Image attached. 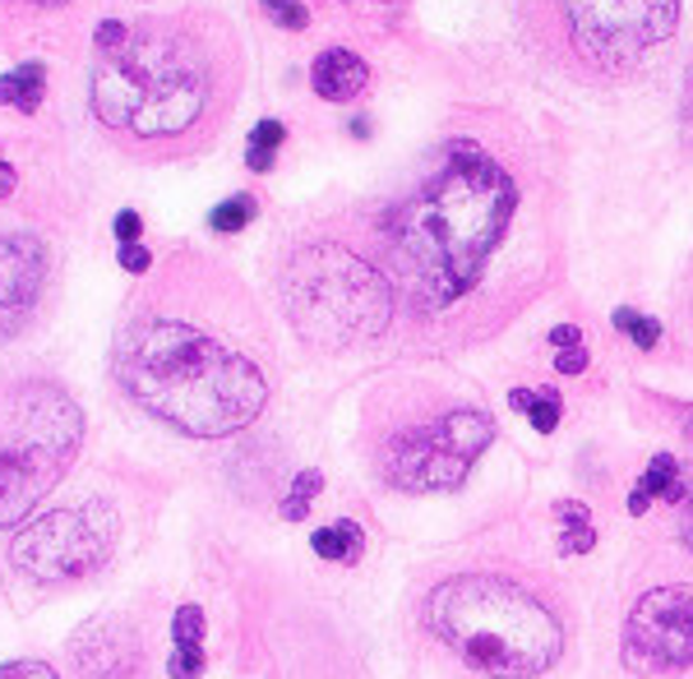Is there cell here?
<instances>
[{
	"label": "cell",
	"instance_id": "obj_14",
	"mask_svg": "<svg viewBox=\"0 0 693 679\" xmlns=\"http://www.w3.org/2000/svg\"><path fill=\"white\" fill-rule=\"evenodd\" d=\"M42 88H47V70L37 60L19 65L14 75L0 79V107H19V111H37L42 107Z\"/></svg>",
	"mask_w": 693,
	"mask_h": 679
},
{
	"label": "cell",
	"instance_id": "obj_9",
	"mask_svg": "<svg viewBox=\"0 0 693 679\" xmlns=\"http://www.w3.org/2000/svg\"><path fill=\"white\" fill-rule=\"evenodd\" d=\"M111 555V527H98L88 513L56 509L42 513L10 541V564L33 582H75L102 569Z\"/></svg>",
	"mask_w": 693,
	"mask_h": 679
},
{
	"label": "cell",
	"instance_id": "obj_10",
	"mask_svg": "<svg viewBox=\"0 0 693 679\" xmlns=\"http://www.w3.org/2000/svg\"><path fill=\"white\" fill-rule=\"evenodd\" d=\"M624 661L642 675L693 666V587H657L634 605L624 628Z\"/></svg>",
	"mask_w": 693,
	"mask_h": 679
},
{
	"label": "cell",
	"instance_id": "obj_28",
	"mask_svg": "<svg viewBox=\"0 0 693 679\" xmlns=\"http://www.w3.org/2000/svg\"><path fill=\"white\" fill-rule=\"evenodd\" d=\"M14 186H19V176H14V167L5 163V157H0V199L14 194Z\"/></svg>",
	"mask_w": 693,
	"mask_h": 679
},
{
	"label": "cell",
	"instance_id": "obj_4",
	"mask_svg": "<svg viewBox=\"0 0 693 679\" xmlns=\"http://www.w3.org/2000/svg\"><path fill=\"white\" fill-rule=\"evenodd\" d=\"M426 620L458 656L495 679H532L565 652L560 615L504 574L444 578L426 601Z\"/></svg>",
	"mask_w": 693,
	"mask_h": 679
},
{
	"label": "cell",
	"instance_id": "obj_26",
	"mask_svg": "<svg viewBox=\"0 0 693 679\" xmlns=\"http://www.w3.org/2000/svg\"><path fill=\"white\" fill-rule=\"evenodd\" d=\"M125 37H130V29H125V24H116V19H107V24L98 29V52H116Z\"/></svg>",
	"mask_w": 693,
	"mask_h": 679
},
{
	"label": "cell",
	"instance_id": "obj_29",
	"mask_svg": "<svg viewBox=\"0 0 693 679\" xmlns=\"http://www.w3.org/2000/svg\"><path fill=\"white\" fill-rule=\"evenodd\" d=\"M550 343H555V347H578V329H573V324H560V329L550 333Z\"/></svg>",
	"mask_w": 693,
	"mask_h": 679
},
{
	"label": "cell",
	"instance_id": "obj_11",
	"mask_svg": "<svg viewBox=\"0 0 693 679\" xmlns=\"http://www.w3.org/2000/svg\"><path fill=\"white\" fill-rule=\"evenodd\" d=\"M47 282V251L37 236H0V343L29 324Z\"/></svg>",
	"mask_w": 693,
	"mask_h": 679
},
{
	"label": "cell",
	"instance_id": "obj_31",
	"mask_svg": "<svg viewBox=\"0 0 693 679\" xmlns=\"http://www.w3.org/2000/svg\"><path fill=\"white\" fill-rule=\"evenodd\" d=\"M684 532H689V546H693V494H689V509H684Z\"/></svg>",
	"mask_w": 693,
	"mask_h": 679
},
{
	"label": "cell",
	"instance_id": "obj_17",
	"mask_svg": "<svg viewBox=\"0 0 693 679\" xmlns=\"http://www.w3.org/2000/svg\"><path fill=\"white\" fill-rule=\"evenodd\" d=\"M282 140H287L282 121H259V125L250 130V148H245V163H250L255 171H268V167H273V153H278Z\"/></svg>",
	"mask_w": 693,
	"mask_h": 679
},
{
	"label": "cell",
	"instance_id": "obj_25",
	"mask_svg": "<svg viewBox=\"0 0 693 679\" xmlns=\"http://www.w3.org/2000/svg\"><path fill=\"white\" fill-rule=\"evenodd\" d=\"M0 679H56V670L47 661H5Z\"/></svg>",
	"mask_w": 693,
	"mask_h": 679
},
{
	"label": "cell",
	"instance_id": "obj_24",
	"mask_svg": "<svg viewBox=\"0 0 693 679\" xmlns=\"http://www.w3.org/2000/svg\"><path fill=\"white\" fill-rule=\"evenodd\" d=\"M121 268L134 274V278H144V274H153V255L144 251L139 241H130V245H121Z\"/></svg>",
	"mask_w": 693,
	"mask_h": 679
},
{
	"label": "cell",
	"instance_id": "obj_16",
	"mask_svg": "<svg viewBox=\"0 0 693 679\" xmlns=\"http://www.w3.org/2000/svg\"><path fill=\"white\" fill-rule=\"evenodd\" d=\"M675 467H680V463L670 458V453H657L638 490L647 494V500H680V477H675Z\"/></svg>",
	"mask_w": 693,
	"mask_h": 679
},
{
	"label": "cell",
	"instance_id": "obj_3",
	"mask_svg": "<svg viewBox=\"0 0 693 679\" xmlns=\"http://www.w3.org/2000/svg\"><path fill=\"white\" fill-rule=\"evenodd\" d=\"M518 186L490 153L458 144L426 190L393 218V268L407 282L416 310H449L472 291L504 245Z\"/></svg>",
	"mask_w": 693,
	"mask_h": 679
},
{
	"label": "cell",
	"instance_id": "obj_13",
	"mask_svg": "<svg viewBox=\"0 0 693 679\" xmlns=\"http://www.w3.org/2000/svg\"><path fill=\"white\" fill-rule=\"evenodd\" d=\"M310 546H315V555L328 559V564H356V559H361L366 536H361L356 523L338 517V523H328V527H320L315 536H310Z\"/></svg>",
	"mask_w": 693,
	"mask_h": 679
},
{
	"label": "cell",
	"instance_id": "obj_34",
	"mask_svg": "<svg viewBox=\"0 0 693 679\" xmlns=\"http://www.w3.org/2000/svg\"><path fill=\"white\" fill-rule=\"evenodd\" d=\"M384 5H402V0H384Z\"/></svg>",
	"mask_w": 693,
	"mask_h": 679
},
{
	"label": "cell",
	"instance_id": "obj_6",
	"mask_svg": "<svg viewBox=\"0 0 693 679\" xmlns=\"http://www.w3.org/2000/svg\"><path fill=\"white\" fill-rule=\"evenodd\" d=\"M83 444V412L56 379H0V527H19Z\"/></svg>",
	"mask_w": 693,
	"mask_h": 679
},
{
	"label": "cell",
	"instance_id": "obj_23",
	"mask_svg": "<svg viewBox=\"0 0 693 679\" xmlns=\"http://www.w3.org/2000/svg\"><path fill=\"white\" fill-rule=\"evenodd\" d=\"M264 5H268V14H273L282 29H305L310 24V14H305L301 0H264Z\"/></svg>",
	"mask_w": 693,
	"mask_h": 679
},
{
	"label": "cell",
	"instance_id": "obj_32",
	"mask_svg": "<svg viewBox=\"0 0 693 679\" xmlns=\"http://www.w3.org/2000/svg\"><path fill=\"white\" fill-rule=\"evenodd\" d=\"M42 5H65V0H42Z\"/></svg>",
	"mask_w": 693,
	"mask_h": 679
},
{
	"label": "cell",
	"instance_id": "obj_20",
	"mask_svg": "<svg viewBox=\"0 0 693 679\" xmlns=\"http://www.w3.org/2000/svg\"><path fill=\"white\" fill-rule=\"evenodd\" d=\"M615 329L629 333L642 352H652V347L661 343V324L647 320V314H638V310H615Z\"/></svg>",
	"mask_w": 693,
	"mask_h": 679
},
{
	"label": "cell",
	"instance_id": "obj_1",
	"mask_svg": "<svg viewBox=\"0 0 693 679\" xmlns=\"http://www.w3.org/2000/svg\"><path fill=\"white\" fill-rule=\"evenodd\" d=\"M268 352V329L232 274L176 255L125 314L116 379L148 416L194 439H222L273 398Z\"/></svg>",
	"mask_w": 693,
	"mask_h": 679
},
{
	"label": "cell",
	"instance_id": "obj_35",
	"mask_svg": "<svg viewBox=\"0 0 693 679\" xmlns=\"http://www.w3.org/2000/svg\"><path fill=\"white\" fill-rule=\"evenodd\" d=\"M689 116H693V107H689Z\"/></svg>",
	"mask_w": 693,
	"mask_h": 679
},
{
	"label": "cell",
	"instance_id": "obj_21",
	"mask_svg": "<svg viewBox=\"0 0 693 679\" xmlns=\"http://www.w3.org/2000/svg\"><path fill=\"white\" fill-rule=\"evenodd\" d=\"M171 638H176V647H204V610H199V605H181V610H176Z\"/></svg>",
	"mask_w": 693,
	"mask_h": 679
},
{
	"label": "cell",
	"instance_id": "obj_15",
	"mask_svg": "<svg viewBox=\"0 0 693 679\" xmlns=\"http://www.w3.org/2000/svg\"><path fill=\"white\" fill-rule=\"evenodd\" d=\"M508 402L518 407V412H527L541 435H550V430L560 425V393H555V389H513Z\"/></svg>",
	"mask_w": 693,
	"mask_h": 679
},
{
	"label": "cell",
	"instance_id": "obj_33",
	"mask_svg": "<svg viewBox=\"0 0 693 679\" xmlns=\"http://www.w3.org/2000/svg\"><path fill=\"white\" fill-rule=\"evenodd\" d=\"M689 439H693V416H689Z\"/></svg>",
	"mask_w": 693,
	"mask_h": 679
},
{
	"label": "cell",
	"instance_id": "obj_18",
	"mask_svg": "<svg viewBox=\"0 0 693 679\" xmlns=\"http://www.w3.org/2000/svg\"><path fill=\"white\" fill-rule=\"evenodd\" d=\"M255 213H259L255 194H232L227 203H217V209H213L209 226H213V232H222V236H232V232H241V226H250Z\"/></svg>",
	"mask_w": 693,
	"mask_h": 679
},
{
	"label": "cell",
	"instance_id": "obj_22",
	"mask_svg": "<svg viewBox=\"0 0 693 679\" xmlns=\"http://www.w3.org/2000/svg\"><path fill=\"white\" fill-rule=\"evenodd\" d=\"M171 679H199L204 675V647H176L171 661H167Z\"/></svg>",
	"mask_w": 693,
	"mask_h": 679
},
{
	"label": "cell",
	"instance_id": "obj_7",
	"mask_svg": "<svg viewBox=\"0 0 693 679\" xmlns=\"http://www.w3.org/2000/svg\"><path fill=\"white\" fill-rule=\"evenodd\" d=\"M536 19L555 33L550 47L578 70L611 79L675 33L680 0H541Z\"/></svg>",
	"mask_w": 693,
	"mask_h": 679
},
{
	"label": "cell",
	"instance_id": "obj_19",
	"mask_svg": "<svg viewBox=\"0 0 693 679\" xmlns=\"http://www.w3.org/2000/svg\"><path fill=\"white\" fill-rule=\"evenodd\" d=\"M320 486H324L320 471H301L297 486H292V494H287V504H282V517H287V523H297V517H305V509L315 504Z\"/></svg>",
	"mask_w": 693,
	"mask_h": 679
},
{
	"label": "cell",
	"instance_id": "obj_30",
	"mask_svg": "<svg viewBox=\"0 0 693 679\" xmlns=\"http://www.w3.org/2000/svg\"><path fill=\"white\" fill-rule=\"evenodd\" d=\"M583 366H588V356H583V352H573V356L565 352V356H560V370H569V375H578Z\"/></svg>",
	"mask_w": 693,
	"mask_h": 679
},
{
	"label": "cell",
	"instance_id": "obj_8",
	"mask_svg": "<svg viewBox=\"0 0 693 679\" xmlns=\"http://www.w3.org/2000/svg\"><path fill=\"white\" fill-rule=\"evenodd\" d=\"M495 439V425L477 407H431V412H402L379 430L375 467L393 490L426 494L454 490L467 467Z\"/></svg>",
	"mask_w": 693,
	"mask_h": 679
},
{
	"label": "cell",
	"instance_id": "obj_2",
	"mask_svg": "<svg viewBox=\"0 0 693 679\" xmlns=\"http://www.w3.org/2000/svg\"><path fill=\"white\" fill-rule=\"evenodd\" d=\"M241 84L236 37L204 14L134 24L93 65V116L134 157H181L232 116Z\"/></svg>",
	"mask_w": 693,
	"mask_h": 679
},
{
	"label": "cell",
	"instance_id": "obj_27",
	"mask_svg": "<svg viewBox=\"0 0 693 679\" xmlns=\"http://www.w3.org/2000/svg\"><path fill=\"white\" fill-rule=\"evenodd\" d=\"M139 232H144V222H139V213H116V236H121V245H130V241H139Z\"/></svg>",
	"mask_w": 693,
	"mask_h": 679
},
{
	"label": "cell",
	"instance_id": "obj_12",
	"mask_svg": "<svg viewBox=\"0 0 693 679\" xmlns=\"http://www.w3.org/2000/svg\"><path fill=\"white\" fill-rule=\"evenodd\" d=\"M310 79H315V93H320V98H328V102H351V98L366 88L370 70H366V60L356 56V52L333 47V52H324V56L315 60Z\"/></svg>",
	"mask_w": 693,
	"mask_h": 679
},
{
	"label": "cell",
	"instance_id": "obj_5",
	"mask_svg": "<svg viewBox=\"0 0 693 679\" xmlns=\"http://www.w3.org/2000/svg\"><path fill=\"white\" fill-rule=\"evenodd\" d=\"M282 310L310 347L347 352L389 329L384 274L343 241H305L282 268Z\"/></svg>",
	"mask_w": 693,
	"mask_h": 679
}]
</instances>
